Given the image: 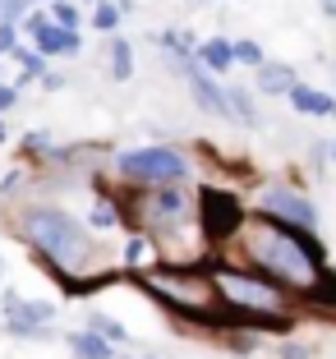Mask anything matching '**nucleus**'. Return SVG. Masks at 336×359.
Returning a JSON list of instances; mask_svg holds the SVG:
<instances>
[{"mask_svg":"<svg viewBox=\"0 0 336 359\" xmlns=\"http://www.w3.org/2000/svg\"><path fill=\"white\" fill-rule=\"evenodd\" d=\"M129 281H134L143 295H152L170 318H180V323L221 299L208 263H166V258H161V263H147V267H138V272H129Z\"/></svg>","mask_w":336,"mask_h":359,"instance_id":"3","label":"nucleus"},{"mask_svg":"<svg viewBox=\"0 0 336 359\" xmlns=\"http://www.w3.org/2000/svg\"><path fill=\"white\" fill-rule=\"evenodd\" d=\"M0 10H5V23H23L28 19V0H0Z\"/></svg>","mask_w":336,"mask_h":359,"instance_id":"26","label":"nucleus"},{"mask_svg":"<svg viewBox=\"0 0 336 359\" xmlns=\"http://www.w3.org/2000/svg\"><path fill=\"white\" fill-rule=\"evenodd\" d=\"M226 102H231V120H240V125H258V106H253V97H249V88H240V83H231L226 88Z\"/></svg>","mask_w":336,"mask_h":359,"instance_id":"17","label":"nucleus"},{"mask_svg":"<svg viewBox=\"0 0 336 359\" xmlns=\"http://www.w3.org/2000/svg\"><path fill=\"white\" fill-rule=\"evenodd\" d=\"M28 152H51V138H46V129H32V134H23V157Z\"/></svg>","mask_w":336,"mask_h":359,"instance_id":"24","label":"nucleus"},{"mask_svg":"<svg viewBox=\"0 0 336 359\" xmlns=\"http://www.w3.org/2000/svg\"><path fill=\"white\" fill-rule=\"evenodd\" d=\"M235 65H253L258 69V65H267V55L258 42H235Z\"/></svg>","mask_w":336,"mask_h":359,"instance_id":"23","label":"nucleus"},{"mask_svg":"<svg viewBox=\"0 0 336 359\" xmlns=\"http://www.w3.org/2000/svg\"><path fill=\"white\" fill-rule=\"evenodd\" d=\"M32 46L42 55H79L83 51V37H79V28H65V23H46L42 32H32Z\"/></svg>","mask_w":336,"mask_h":359,"instance_id":"10","label":"nucleus"},{"mask_svg":"<svg viewBox=\"0 0 336 359\" xmlns=\"http://www.w3.org/2000/svg\"><path fill=\"white\" fill-rule=\"evenodd\" d=\"M106 60H111V79H120V83H129V79H134V46H129L125 37H111Z\"/></svg>","mask_w":336,"mask_h":359,"instance_id":"16","label":"nucleus"},{"mask_svg":"<svg viewBox=\"0 0 336 359\" xmlns=\"http://www.w3.org/2000/svg\"><path fill=\"white\" fill-rule=\"evenodd\" d=\"M332 157H336V143H332Z\"/></svg>","mask_w":336,"mask_h":359,"instance_id":"34","label":"nucleus"},{"mask_svg":"<svg viewBox=\"0 0 336 359\" xmlns=\"http://www.w3.org/2000/svg\"><path fill=\"white\" fill-rule=\"evenodd\" d=\"M295 83H300V79H295L290 65H276V60L258 65V93H267V97H285Z\"/></svg>","mask_w":336,"mask_h":359,"instance_id":"14","label":"nucleus"},{"mask_svg":"<svg viewBox=\"0 0 336 359\" xmlns=\"http://www.w3.org/2000/svg\"><path fill=\"white\" fill-rule=\"evenodd\" d=\"M235 249H240V258L249 267H258V272H267L276 285H285L300 304H309L314 290L323 285V276L332 272L314 231L290 226V222H276V217H267V212H253L249 222H244Z\"/></svg>","mask_w":336,"mask_h":359,"instance_id":"1","label":"nucleus"},{"mask_svg":"<svg viewBox=\"0 0 336 359\" xmlns=\"http://www.w3.org/2000/svg\"><path fill=\"white\" fill-rule=\"evenodd\" d=\"M88 327L102 332V337H106V341H116V346H125V341H129V332L120 327V323H116L111 313H88Z\"/></svg>","mask_w":336,"mask_h":359,"instance_id":"21","label":"nucleus"},{"mask_svg":"<svg viewBox=\"0 0 336 359\" xmlns=\"http://www.w3.org/2000/svg\"><path fill=\"white\" fill-rule=\"evenodd\" d=\"M281 355H285V359H309V350H304V346H285Z\"/></svg>","mask_w":336,"mask_h":359,"instance_id":"30","label":"nucleus"},{"mask_svg":"<svg viewBox=\"0 0 336 359\" xmlns=\"http://www.w3.org/2000/svg\"><path fill=\"white\" fill-rule=\"evenodd\" d=\"M143 359H152V355H143Z\"/></svg>","mask_w":336,"mask_h":359,"instance_id":"36","label":"nucleus"},{"mask_svg":"<svg viewBox=\"0 0 336 359\" xmlns=\"http://www.w3.org/2000/svg\"><path fill=\"white\" fill-rule=\"evenodd\" d=\"M51 19L65 23V28H79V23H83V10H79L74 0H51Z\"/></svg>","mask_w":336,"mask_h":359,"instance_id":"22","label":"nucleus"},{"mask_svg":"<svg viewBox=\"0 0 336 359\" xmlns=\"http://www.w3.org/2000/svg\"><path fill=\"white\" fill-rule=\"evenodd\" d=\"M147 249H152V240H147L143 231H134V235H129V244H125V258H120V263H125L129 272H138V267L147 263Z\"/></svg>","mask_w":336,"mask_h":359,"instance_id":"20","label":"nucleus"},{"mask_svg":"<svg viewBox=\"0 0 336 359\" xmlns=\"http://www.w3.org/2000/svg\"><path fill=\"white\" fill-rule=\"evenodd\" d=\"M253 212H267V217H276V222L318 231V208L300 189H290V184H267V189L258 194V208H253Z\"/></svg>","mask_w":336,"mask_h":359,"instance_id":"7","label":"nucleus"},{"mask_svg":"<svg viewBox=\"0 0 336 359\" xmlns=\"http://www.w3.org/2000/svg\"><path fill=\"white\" fill-rule=\"evenodd\" d=\"M125 276V267H97V272H74V276H55V285L65 290V299H83V295H97V290H111V285Z\"/></svg>","mask_w":336,"mask_h":359,"instance_id":"9","label":"nucleus"},{"mask_svg":"<svg viewBox=\"0 0 336 359\" xmlns=\"http://www.w3.org/2000/svg\"><path fill=\"white\" fill-rule=\"evenodd\" d=\"M14 60H19V79H14V83H19V88H28V83H37V79H42L46 74V55L42 51H37V46H32V51H28V46H14Z\"/></svg>","mask_w":336,"mask_h":359,"instance_id":"15","label":"nucleus"},{"mask_svg":"<svg viewBox=\"0 0 336 359\" xmlns=\"http://www.w3.org/2000/svg\"><path fill=\"white\" fill-rule=\"evenodd\" d=\"M42 88H46V93H60L65 79H60V74H42Z\"/></svg>","mask_w":336,"mask_h":359,"instance_id":"29","label":"nucleus"},{"mask_svg":"<svg viewBox=\"0 0 336 359\" xmlns=\"http://www.w3.org/2000/svg\"><path fill=\"white\" fill-rule=\"evenodd\" d=\"M5 138H10V129H5V125H0V143H5Z\"/></svg>","mask_w":336,"mask_h":359,"instance_id":"32","label":"nucleus"},{"mask_svg":"<svg viewBox=\"0 0 336 359\" xmlns=\"http://www.w3.org/2000/svg\"><path fill=\"white\" fill-rule=\"evenodd\" d=\"M199 65L203 69H212V74H226L235 65V42H226V37H208V42H199Z\"/></svg>","mask_w":336,"mask_h":359,"instance_id":"12","label":"nucleus"},{"mask_svg":"<svg viewBox=\"0 0 336 359\" xmlns=\"http://www.w3.org/2000/svg\"><path fill=\"white\" fill-rule=\"evenodd\" d=\"M170 65H180V69H184V79H189V93H194V102H199V111L231 120V102H226V88L212 79V69H203V65H199V55H194V60H170Z\"/></svg>","mask_w":336,"mask_h":359,"instance_id":"8","label":"nucleus"},{"mask_svg":"<svg viewBox=\"0 0 336 359\" xmlns=\"http://www.w3.org/2000/svg\"><path fill=\"white\" fill-rule=\"evenodd\" d=\"M161 46L170 51V60H194V51H199V42H194L189 32H175V28L161 32Z\"/></svg>","mask_w":336,"mask_h":359,"instance_id":"19","label":"nucleus"},{"mask_svg":"<svg viewBox=\"0 0 336 359\" xmlns=\"http://www.w3.org/2000/svg\"><path fill=\"white\" fill-rule=\"evenodd\" d=\"M323 10H327V14H336V0H323Z\"/></svg>","mask_w":336,"mask_h":359,"instance_id":"31","label":"nucleus"},{"mask_svg":"<svg viewBox=\"0 0 336 359\" xmlns=\"http://www.w3.org/2000/svg\"><path fill=\"white\" fill-rule=\"evenodd\" d=\"M19 93H23L19 83H0V116H5V111H10L14 102H19Z\"/></svg>","mask_w":336,"mask_h":359,"instance_id":"28","label":"nucleus"},{"mask_svg":"<svg viewBox=\"0 0 336 359\" xmlns=\"http://www.w3.org/2000/svg\"><path fill=\"white\" fill-rule=\"evenodd\" d=\"M212 281H217V295L226 299V304H235V309H249V313H295L290 290L276 285L267 272L249 267L244 258L240 263L217 258V263H212Z\"/></svg>","mask_w":336,"mask_h":359,"instance_id":"4","label":"nucleus"},{"mask_svg":"<svg viewBox=\"0 0 336 359\" xmlns=\"http://www.w3.org/2000/svg\"><path fill=\"white\" fill-rule=\"evenodd\" d=\"M244 222H249V208H244L231 189H221V184H203L199 189V226H203L208 249L235 244L240 231H244Z\"/></svg>","mask_w":336,"mask_h":359,"instance_id":"6","label":"nucleus"},{"mask_svg":"<svg viewBox=\"0 0 336 359\" xmlns=\"http://www.w3.org/2000/svg\"><path fill=\"white\" fill-rule=\"evenodd\" d=\"M0 19H5V10H0Z\"/></svg>","mask_w":336,"mask_h":359,"instance_id":"35","label":"nucleus"},{"mask_svg":"<svg viewBox=\"0 0 336 359\" xmlns=\"http://www.w3.org/2000/svg\"><path fill=\"white\" fill-rule=\"evenodd\" d=\"M285 102H290L300 116H336V97L318 93V88H304V83H295L290 93H285Z\"/></svg>","mask_w":336,"mask_h":359,"instance_id":"11","label":"nucleus"},{"mask_svg":"<svg viewBox=\"0 0 336 359\" xmlns=\"http://www.w3.org/2000/svg\"><path fill=\"white\" fill-rule=\"evenodd\" d=\"M69 350H74V359H116V341H106L102 332H93V327L74 332Z\"/></svg>","mask_w":336,"mask_h":359,"instance_id":"13","label":"nucleus"},{"mask_svg":"<svg viewBox=\"0 0 336 359\" xmlns=\"http://www.w3.org/2000/svg\"><path fill=\"white\" fill-rule=\"evenodd\" d=\"M0 276H5V258H0Z\"/></svg>","mask_w":336,"mask_h":359,"instance_id":"33","label":"nucleus"},{"mask_svg":"<svg viewBox=\"0 0 336 359\" xmlns=\"http://www.w3.org/2000/svg\"><path fill=\"white\" fill-rule=\"evenodd\" d=\"M19 46V23H5L0 19V55H10Z\"/></svg>","mask_w":336,"mask_h":359,"instance_id":"25","label":"nucleus"},{"mask_svg":"<svg viewBox=\"0 0 336 359\" xmlns=\"http://www.w3.org/2000/svg\"><path fill=\"white\" fill-rule=\"evenodd\" d=\"M14 235L32 249L37 267L46 276H74V272H97L102 267V244L93 240L79 217L69 208L55 203H23L14 217Z\"/></svg>","mask_w":336,"mask_h":359,"instance_id":"2","label":"nucleus"},{"mask_svg":"<svg viewBox=\"0 0 336 359\" xmlns=\"http://www.w3.org/2000/svg\"><path fill=\"white\" fill-rule=\"evenodd\" d=\"M46 23H51V14H46V10H28V19H23L19 28H28V32H42Z\"/></svg>","mask_w":336,"mask_h":359,"instance_id":"27","label":"nucleus"},{"mask_svg":"<svg viewBox=\"0 0 336 359\" xmlns=\"http://www.w3.org/2000/svg\"><path fill=\"white\" fill-rule=\"evenodd\" d=\"M116 175L129 189H157V184H184L194 175V161L180 148H129L116 157Z\"/></svg>","mask_w":336,"mask_h":359,"instance_id":"5","label":"nucleus"},{"mask_svg":"<svg viewBox=\"0 0 336 359\" xmlns=\"http://www.w3.org/2000/svg\"><path fill=\"white\" fill-rule=\"evenodd\" d=\"M120 14H125V10H120V0H93V19H88V23H93L97 32H116Z\"/></svg>","mask_w":336,"mask_h":359,"instance_id":"18","label":"nucleus"}]
</instances>
